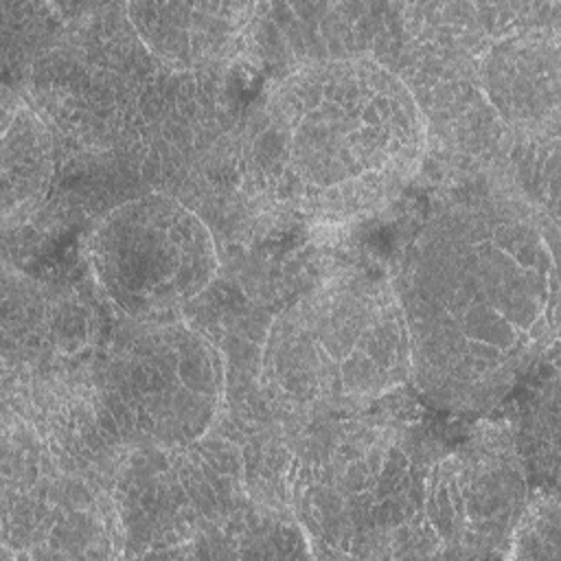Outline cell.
Here are the masks:
<instances>
[{
  "label": "cell",
  "mask_w": 561,
  "mask_h": 561,
  "mask_svg": "<svg viewBox=\"0 0 561 561\" xmlns=\"http://www.w3.org/2000/svg\"><path fill=\"white\" fill-rule=\"evenodd\" d=\"M394 289L410 379L443 408L493 405L557 335L554 250L517 199L476 195L440 206L408 245Z\"/></svg>",
  "instance_id": "obj_1"
},
{
  "label": "cell",
  "mask_w": 561,
  "mask_h": 561,
  "mask_svg": "<svg viewBox=\"0 0 561 561\" xmlns=\"http://www.w3.org/2000/svg\"><path fill=\"white\" fill-rule=\"evenodd\" d=\"M427 121L401 75L370 55L302 61L267 88L243 134L252 197L342 221L394 197L416 173Z\"/></svg>",
  "instance_id": "obj_2"
},
{
  "label": "cell",
  "mask_w": 561,
  "mask_h": 561,
  "mask_svg": "<svg viewBox=\"0 0 561 561\" xmlns=\"http://www.w3.org/2000/svg\"><path fill=\"white\" fill-rule=\"evenodd\" d=\"M410 379V342L394 283L366 270L329 276L267 327L259 383L285 410L368 403Z\"/></svg>",
  "instance_id": "obj_3"
},
{
  "label": "cell",
  "mask_w": 561,
  "mask_h": 561,
  "mask_svg": "<svg viewBox=\"0 0 561 561\" xmlns=\"http://www.w3.org/2000/svg\"><path fill=\"white\" fill-rule=\"evenodd\" d=\"M99 430L121 445L171 449L213 430L226 397L221 351L180 320L136 324L92 373Z\"/></svg>",
  "instance_id": "obj_4"
},
{
  "label": "cell",
  "mask_w": 561,
  "mask_h": 561,
  "mask_svg": "<svg viewBox=\"0 0 561 561\" xmlns=\"http://www.w3.org/2000/svg\"><path fill=\"white\" fill-rule=\"evenodd\" d=\"M241 449L221 438L171 449H138L121 473L118 522L123 541L164 554L167 546L263 543V526L245 495Z\"/></svg>",
  "instance_id": "obj_5"
},
{
  "label": "cell",
  "mask_w": 561,
  "mask_h": 561,
  "mask_svg": "<svg viewBox=\"0 0 561 561\" xmlns=\"http://www.w3.org/2000/svg\"><path fill=\"white\" fill-rule=\"evenodd\" d=\"M85 254L99 291L136 324L171 320L219 270L208 224L182 199L160 191L107 210L92 226Z\"/></svg>",
  "instance_id": "obj_6"
},
{
  "label": "cell",
  "mask_w": 561,
  "mask_h": 561,
  "mask_svg": "<svg viewBox=\"0 0 561 561\" xmlns=\"http://www.w3.org/2000/svg\"><path fill=\"white\" fill-rule=\"evenodd\" d=\"M526 504V480L515 456L486 447L436 462L421 497L427 530L454 554H491L508 543Z\"/></svg>",
  "instance_id": "obj_7"
},
{
  "label": "cell",
  "mask_w": 561,
  "mask_h": 561,
  "mask_svg": "<svg viewBox=\"0 0 561 561\" xmlns=\"http://www.w3.org/2000/svg\"><path fill=\"white\" fill-rule=\"evenodd\" d=\"M478 85L493 114L522 134L557 136V28L530 26L497 35L478 59Z\"/></svg>",
  "instance_id": "obj_8"
},
{
  "label": "cell",
  "mask_w": 561,
  "mask_h": 561,
  "mask_svg": "<svg viewBox=\"0 0 561 561\" xmlns=\"http://www.w3.org/2000/svg\"><path fill=\"white\" fill-rule=\"evenodd\" d=\"M252 4H127V20L140 44L178 70H193L228 59L248 26Z\"/></svg>",
  "instance_id": "obj_9"
},
{
  "label": "cell",
  "mask_w": 561,
  "mask_h": 561,
  "mask_svg": "<svg viewBox=\"0 0 561 561\" xmlns=\"http://www.w3.org/2000/svg\"><path fill=\"white\" fill-rule=\"evenodd\" d=\"M53 178V136L20 96L2 107V219L24 221L46 197Z\"/></svg>",
  "instance_id": "obj_10"
},
{
  "label": "cell",
  "mask_w": 561,
  "mask_h": 561,
  "mask_svg": "<svg viewBox=\"0 0 561 561\" xmlns=\"http://www.w3.org/2000/svg\"><path fill=\"white\" fill-rule=\"evenodd\" d=\"M511 557L526 559H557L559 557V504L554 495H539L530 500L519 515L511 541Z\"/></svg>",
  "instance_id": "obj_11"
}]
</instances>
